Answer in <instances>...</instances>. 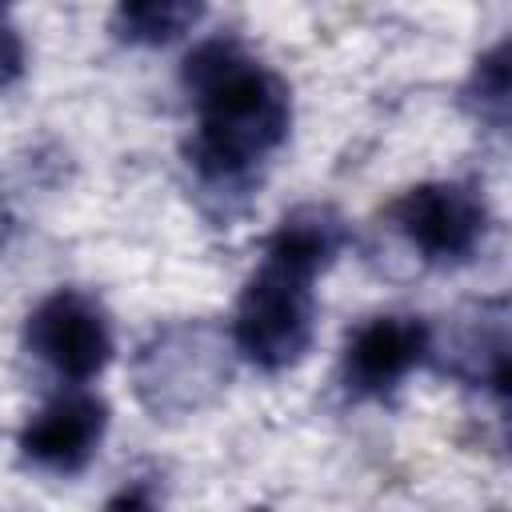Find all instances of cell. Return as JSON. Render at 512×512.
Listing matches in <instances>:
<instances>
[{
	"label": "cell",
	"mask_w": 512,
	"mask_h": 512,
	"mask_svg": "<svg viewBox=\"0 0 512 512\" xmlns=\"http://www.w3.org/2000/svg\"><path fill=\"white\" fill-rule=\"evenodd\" d=\"M108 428V404L88 392H68L44 404L20 432V456L44 472H80L96 456Z\"/></svg>",
	"instance_id": "7"
},
{
	"label": "cell",
	"mask_w": 512,
	"mask_h": 512,
	"mask_svg": "<svg viewBox=\"0 0 512 512\" xmlns=\"http://www.w3.org/2000/svg\"><path fill=\"white\" fill-rule=\"evenodd\" d=\"M24 340L36 360H44L56 376L76 384L100 376L104 364L112 360L108 312L76 288H60L44 296L24 324Z\"/></svg>",
	"instance_id": "5"
},
{
	"label": "cell",
	"mask_w": 512,
	"mask_h": 512,
	"mask_svg": "<svg viewBox=\"0 0 512 512\" xmlns=\"http://www.w3.org/2000/svg\"><path fill=\"white\" fill-rule=\"evenodd\" d=\"M428 324L416 316H372L344 344V384L352 396L392 392L424 356Z\"/></svg>",
	"instance_id": "8"
},
{
	"label": "cell",
	"mask_w": 512,
	"mask_h": 512,
	"mask_svg": "<svg viewBox=\"0 0 512 512\" xmlns=\"http://www.w3.org/2000/svg\"><path fill=\"white\" fill-rule=\"evenodd\" d=\"M428 356L440 372L488 384L496 400L508 396V312L504 300H480L468 304L460 316L448 320L444 336L428 332Z\"/></svg>",
	"instance_id": "6"
},
{
	"label": "cell",
	"mask_w": 512,
	"mask_h": 512,
	"mask_svg": "<svg viewBox=\"0 0 512 512\" xmlns=\"http://www.w3.org/2000/svg\"><path fill=\"white\" fill-rule=\"evenodd\" d=\"M24 76V36L20 28L0 12V92L12 88Z\"/></svg>",
	"instance_id": "12"
},
{
	"label": "cell",
	"mask_w": 512,
	"mask_h": 512,
	"mask_svg": "<svg viewBox=\"0 0 512 512\" xmlns=\"http://www.w3.org/2000/svg\"><path fill=\"white\" fill-rule=\"evenodd\" d=\"M200 16H204V8L188 4V0H132L112 12V32L124 44L160 48V44L180 40Z\"/></svg>",
	"instance_id": "10"
},
{
	"label": "cell",
	"mask_w": 512,
	"mask_h": 512,
	"mask_svg": "<svg viewBox=\"0 0 512 512\" xmlns=\"http://www.w3.org/2000/svg\"><path fill=\"white\" fill-rule=\"evenodd\" d=\"M388 220L428 264H464L488 232V204L472 184L432 180L392 200Z\"/></svg>",
	"instance_id": "4"
},
{
	"label": "cell",
	"mask_w": 512,
	"mask_h": 512,
	"mask_svg": "<svg viewBox=\"0 0 512 512\" xmlns=\"http://www.w3.org/2000/svg\"><path fill=\"white\" fill-rule=\"evenodd\" d=\"M472 112L480 120H488L492 128L508 124V40H500L492 52H484L476 60V72L464 88Z\"/></svg>",
	"instance_id": "11"
},
{
	"label": "cell",
	"mask_w": 512,
	"mask_h": 512,
	"mask_svg": "<svg viewBox=\"0 0 512 512\" xmlns=\"http://www.w3.org/2000/svg\"><path fill=\"white\" fill-rule=\"evenodd\" d=\"M104 512H160V496L152 480H128L104 500Z\"/></svg>",
	"instance_id": "13"
},
{
	"label": "cell",
	"mask_w": 512,
	"mask_h": 512,
	"mask_svg": "<svg viewBox=\"0 0 512 512\" xmlns=\"http://www.w3.org/2000/svg\"><path fill=\"white\" fill-rule=\"evenodd\" d=\"M312 332H316L312 276L264 256L236 300L232 348L264 372H284L308 352Z\"/></svg>",
	"instance_id": "3"
},
{
	"label": "cell",
	"mask_w": 512,
	"mask_h": 512,
	"mask_svg": "<svg viewBox=\"0 0 512 512\" xmlns=\"http://www.w3.org/2000/svg\"><path fill=\"white\" fill-rule=\"evenodd\" d=\"M344 244H348V224H344V216L336 208H328V204H300L264 240V256L280 260V264H288V268H296V272L316 280L340 256Z\"/></svg>",
	"instance_id": "9"
},
{
	"label": "cell",
	"mask_w": 512,
	"mask_h": 512,
	"mask_svg": "<svg viewBox=\"0 0 512 512\" xmlns=\"http://www.w3.org/2000/svg\"><path fill=\"white\" fill-rule=\"evenodd\" d=\"M184 88L196 104V140L188 148L204 184H240L248 168L272 156L292 124V88L244 52L232 36H212L184 56Z\"/></svg>",
	"instance_id": "1"
},
{
	"label": "cell",
	"mask_w": 512,
	"mask_h": 512,
	"mask_svg": "<svg viewBox=\"0 0 512 512\" xmlns=\"http://www.w3.org/2000/svg\"><path fill=\"white\" fill-rule=\"evenodd\" d=\"M136 396L156 416H184L216 400L232 380V336L212 320H176L140 344Z\"/></svg>",
	"instance_id": "2"
}]
</instances>
